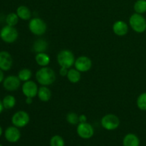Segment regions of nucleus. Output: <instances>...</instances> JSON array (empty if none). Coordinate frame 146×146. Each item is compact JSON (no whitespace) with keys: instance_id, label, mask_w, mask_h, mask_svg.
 Returning <instances> with one entry per match:
<instances>
[{"instance_id":"obj_1","label":"nucleus","mask_w":146,"mask_h":146,"mask_svg":"<svg viewBox=\"0 0 146 146\" xmlns=\"http://www.w3.org/2000/svg\"><path fill=\"white\" fill-rule=\"evenodd\" d=\"M36 78L41 86H48L55 82L56 79V73L49 67H41L36 73Z\"/></svg>"},{"instance_id":"obj_2","label":"nucleus","mask_w":146,"mask_h":146,"mask_svg":"<svg viewBox=\"0 0 146 146\" xmlns=\"http://www.w3.org/2000/svg\"><path fill=\"white\" fill-rule=\"evenodd\" d=\"M75 56L72 51L68 49H64L57 55V61L61 67L71 68L75 63Z\"/></svg>"},{"instance_id":"obj_3","label":"nucleus","mask_w":146,"mask_h":146,"mask_svg":"<svg viewBox=\"0 0 146 146\" xmlns=\"http://www.w3.org/2000/svg\"><path fill=\"white\" fill-rule=\"evenodd\" d=\"M129 24L131 29L138 34L143 33L146 30V19L142 14H132L129 19Z\"/></svg>"},{"instance_id":"obj_4","label":"nucleus","mask_w":146,"mask_h":146,"mask_svg":"<svg viewBox=\"0 0 146 146\" xmlns=\"http://www.w3.org/2000/svg\"><path fill=\"white\" fill-rule=\"evenodd\" d=\"M29 29L33 34L36 36L44 35L47 29V25L45 21L41 18L34 17L29 23Z\"/></svg>"},{"instance_id":"obj_5","label":"nucleus","mask_w":146,"mask_h":146,"mask_svg":"<svg viewBox=\"0 0 146 146\" xmlns=\"http://www.w3.org/2000/svg\"><path fill=\"white\" fill-rule=\"evenodd\" d=\"M18 36V31L14 27L6 25L0 31V38L7 44H11L17 41Z\"/></svg>"},{"instance_id":"obj_6","label":"nucleus","mask_w":146,"mask_h":146,"mask_svg":"<svg viewBox=\"0 0 146 146\" xmlns=\"http://www.w3.org/2000/svg\"><path fill=\"white\" fill-rule=\"evenodd\" d=\"M101 125L107 131H113L120 125V119L114 114H107L104 115L101 121Z\"/></svg>"},{"instance_id":"obj_7","label":"nucleus","mask_w":146,"mask_h":146,"mask_svg":"<svg viewBox=\"0 0 146 146\" xmlns=\"http://www.w3.org/2000/svg\"><path fill=\"white\" fill-rule=\"evenodd\" d=\"M30 121L29 115L24 111H19L13 115L11 123L17 128H24L28 125Z\"/></svg>"},{"instance_id":"obj_8","label":"nucleus","mask_w":146,"mask_h":146,"mask_svg":"<svg viewBox=\"0 0 146 146\" xmlns=\"http://www.w3.org/2000/svg\"><path fill=\"white\" fill-rule=\"evenodd\" d=\"M76 132L78 136L83 139H89L94 134V129L88 123H79L77 125Z\"/></svg>"},{"instance_id":"obj_9","label":"nucleus","mask_w":146,"mask_h":146,"mask_svg":"<svg viewBox=\"0 0 146 146\" xmlns=\"http://www.w3.org/2000/svg\"><path fill=\"white\" fill-rule=\"evenodd\" d=\"M74 66L80 72H87L92 66V61L91 58L86 56H81L76 59Z\"/></svg>"},{"instance_id":"obj_10","label":"nucleus","mask_w":146,"mask_h":146,"mask_svg":"<svg viewBox=\"0 0 146 146\" xmlns=\"http://www.w3.org/2000/svg\"><path fill=\"white\" fill-rule=\"evenodd\" d=\"M21 81L18 76H9L3 81V86L8 91H15L19 88Z\"/></svg>"},{"instance_id":"obj_11","label":"nucleus","mask_w":146,"mask_h":146,"mask_svg":"<svg viewBox=\"0 0 146 146\" xmlns=\"http://www.w3.org/2000/svg\"><path fill=\"white\" fill-rule=\"evenodd\" d=\"M38 88L37 84L34 81H27L22 85V92L26 97L34 98L38 94Z\"/></svg>"},{"instance_id":"obj_12","label":"nucleus","mask_w":146,"mask_h":146,"mask_svg":"<svg viewBox=\"0 0 146 146\" xmlns=\"http://www.w3.org/2000/svg\"><path fill=\"white\" fill-rule=\"evenodd\" d=\"M13 64V59L11 54L5 51H0V69L4 71L11 69Z\"/></svg>"},{"instance_id":"obj_13","label":"nucleus","mask_w":146,"mask_h":146,"mask_svg":"<svg viewBox=\"0 0 146 146\" xmlns=\"http://www.w3.org/2000/svg\"><path fill=\"white\" fill-rule=\"evenodd\" d=\"M4 136L9 143H17L21 138V133L19 128L16 126H9L6 129Z\"/></svg>"},{"instance_id":"obj_14","label":"nucleus","mask_w":146,"mask_h":146,"mask_svg":"<svg viewBox=\"0 0 146 146\" xmlns=\"http://www.w3.org/2000/svg\"><path fill=\"white\" fill-rule=\"evenodd\" d=\"M113 31L115 35L123 36L126 35L128 32V26L125 21L122 20L116 21L113 25Z\"/></svg>"},{"instance_id":"obj_15","label":"nucleus","mask_w":146,"mask_h":146,"mask_svg":"<svg viewBox=\"0 0 146 146\" xmlns=\"http://www.w3.org/2000/svg\"><path fill=\"white\" fill-rule=\"evenodd\" d=\"M123 146H139L140 140L136 135L133 133H128L124 137L123 140Z\"/></svg>"},{"instance_id":"obj_16","label":"nucleus","mask_w":146,"mask_h":146,"mask_svg":"<svg viewBox=\"0 0 146 146\" xmlns=\"http://www.w3.org/2000/svg\"><path fill=\"white\" fill-rule=\"evenodd\" d=\"M37 96H38V98L41 101H42V102H48L51 98V92L47 86H41L38 88Z\"/></svg>"},{"instance_id":"obj_17","label":"nucleus","mask_w":146,"mask_h":146,"mask_svg":"<svg viewBox=\"0 0 146 146\" xmlns=\"http://www.w3.org/2000/svg\"><path fill=\"white\" fill-rule=\"evenodd\" d=\"M35 60L36 64L38 66L41 67H45L49 64L50 61H51V58H50L49 56L47 54H46L45 52L42 53H38V54L36 55Z\"/></svg>"},{"instance_id":"obj_18","label":"nucleus","mask_w":146,"mask_h":146,"mask_svg":"<svg viewBox=\"0 0 146 146\" xmlns=\"http://www.w3.org/2000/svg\"><path fill=\"white\" fill-rule=\"evenodd\" d=\"M17 14L19 18L22 20H29L31 17V12L29 8L24 5L19 6L17 9Z\"/></svg>"},{"instance_id":"obj_19","label":"nucleus","mask_w":146,"mask_h":146,"mask_svg":"<svg viewBox=\"0 0 146 146\" xmlns=\"http://www.w3.org/2000/svg\"><path fill=\"white\" fill-rule=\"evenodd\" d=\"M48 48V43L44 39H37L33 45V49L35 52L42 53L45 52Z\"/></svg>"},{"instance_id":"obj_20","label":"nucleus","mask_w":146,"mask_h":146,"mask_svg":"<svg viewBox=\"0 0 146 146\" xmlns=\"http://www.w3.org/2000/svg\"><path fill=\"white\" fill-rule=\"evenodd\" d=\"M68 81L72 84H76L81 80V72L76 68H70L66 76Z\"/></svg>"},{"instance_id":"obj_21","label":"nucleus","mask_w":146,"mask_h":146,"mask_svg":"<svg viewBox=\"0 0 146 146\" xmlns=\"http://www.w3.org/2000/svg\"><path fill=\"white\" fill-rule=\"evenodd\" d=\"M2 104L5 109H11L16 105L15 97L11 95L6 96L4 99H3Z\"/></svg>"},{"instance_id":"obj_22","label":"nucleus","mask_w":146,"mask_h":146,"mask_svg":"<svg viewBox=\"0 0 146 146\" xmlns=\"http://www.w3.org/2000/svg\"><path fill=\"white\" fill-rule=\"evenodd\" d=\"M135 13L143 14L146 12V0H137L133 5Z\"/></svg>"},{"instance_id":"obj_23","label":"nucleus","mask_w":146,"mask_h":146,"mask_svg":"<svg viewBox=\"0 0 146 146\" xmlns=\"http://www.w3.org/2000/svg\"><path fill=\"white\" fill-rule=\"evenodd\" d=\"M17 76L19 77L20 81L26 82L31 79V78L32 77V72L29 68H23L19 71Z\"/></svg>"},{"instance_id":"obj_24","label":"nucleus","mask_w":146,"mask_h":146,"mask_svg":"<svg viewBox=\"0 0 146 146\" xmlns=\"http://www.w3.org/2000/svg\"><path fill=\"white\" fill-rule=\"evenodd\" d=\"M19 17L17 13H10L6 17V23L7 25L11 27H15L19 21Z\"/></svg>"},{"instance_id":"obj_25","label":"nucleus","mask_w":146,"mask_h":146,"mask_svg":"<svg viewBox=\"0 0 146 146\" xmlns=\"http://www.w3.org/2000/svg\"><path fill=\"white\" fill-rule=\"evenodd\" d=\"M66 121L71 125H78L79 123V115L74 112H70L66 115Z\"/></svg>"},{"instance_id":"obj_26","label":"nucleus","mask_w":146,"mask_h":146,"mask_svg":"<svg viewBox=\"0 0 146 146\" xmlns=\"http://www.w3.org/2000/svg\"><path fill=\"white\" fill-rule=\"evenodd\" d=\"M137 106L141 111H146V93H143L137 98Z\"/></svg>"},{"instance_id":"obj_27","label":"nucleus","mask_w":146,"mask_h":146,"mask_svg":"<svg viewBox=\"0 0 146 146\" xmlns=\"http://www.w3.org/2000/svg\"><path fill=\"white\" fill-rule=\"evenodd\" d=\"M65 143H64V139L61 136L58 135H54L50 140V146H64Z\"/></svg>"},{"instance_id":"obj_28","label":"nucleus","mask_w":146,"mask_h":146,"mask_svg":"<svg viewBox=\"0 0 146 146\" xmlns=\"http://www.w3.org/2000/svg\"><path fill=\"white\" fill-rule=\"evenodd\" d=\"M68 68H64V67H61L59 70V74L62 76H66L67 74H68Z\"/></svg>"},{"instance_id":"obj_29","label":"nucleus","mask_w":146,"mask_h":146,"mask_svg":"<svg viewBox=\"0 0 146 146\" xmlns=\"http://www.w3.org/2000/svg\"><path fill=\"white\" fill-rule=\"evenodd\" d=\"M87 122V117L84 114H81L79 115V123Z\"/></svg>"},{"instance_id":"obj_30","label":"nucleus","mask_w":146,"mask_h":146,"mask_svg":"<svg viewBox=\"0 0 146 146\" xmlns=\"http://www.w3.org/2000/svg\"><path fill=\"white\" fill-rule=\"evenodd\" d=\"M4 79V73H3V71L1 69H0V83L2 82Z\"/></svg>"},{"instance_id":"obj_31","label":"nucleus","mask_w":146,"mask_h":146,"mask_svg":"<svg viewBox=\"0 0 146 146\" xmlns=\"http://www.w3.org/2000/svg\"><path fill=\"white\" fill-rule=\"evenodd\" d=\"M32 99L33 98H31V97H27V98H26V103L27 104H31L33 102Z\"/></svg>"},{"instance_id":"obj_32","label":"nucleus","mask_w":146,"mask_h":146,"mask_svg":"<svg viewBox=\"0 0 146 146\" xmlns=\"http://www.w3.org/2000/svg\"><path fill=\"white\" fill-rule=\"evenodd\" d=\"M4 106H3V104H2V101L0 100V114L2 113L3 110H4Z\"/></svg>"},{"instance_id":"obj_33","label":"nucleus","mask_w":146,"mask_h":146,"mask_svg":"<svg viewBox=\"0 0 146 146\" xmlns=\"http://www.w3.org/2000/svg\"><path fill=\"white\" fill-rule=\"evenodd\" d=\"M1 135H2V128L0 126V137H1Z\"/></svg>"},{"instance_id":"obj_34","label":"nucleus","mask_w":146,"mask_h":146,"mask_svg":"<svg viewBox=\"0 0 146 146\" xmlns=\"http://www.w3.org/2000/svg\"><path fill=\"white\" fill-rule=\"evenodd\" d=\"M0 146H3L2 145H1V144H0Z\"/></svg>"}]
</instances>
